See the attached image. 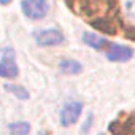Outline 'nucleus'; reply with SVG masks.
Returning <instances> with one entry per match:
<instances>
[{
    "label": "nucleus",
    "instance_id": "obj_1",
    "mask_svg": "<svg viewBox=\"0 0 135 135\" xmlns=\"http://www.w3.org/2000/svg\"><path fill=\"white\" fill-rule=\"evenodd\" d=\"M18 73H19V70L16 65L15 51L11 48H5L2 59H0V76L2 78H16Z\"/></svg>",
    "mask_w": 135,
    "mask_h": 135
},
{
    "label": "nucleus",
    "instance_id": "obj_2",
    "mask_svg": "<svg viewBox=\"0 0 135 135\" xmlns=\"http://www.w3.org/2000/svg\"><path fill=\"white\" fill-rule=\"evenodd\" d=\"M21 8L27 18L41 19L46 16L49 10V3L45 2V0H24V2H21Z\"/></svg>",
    "mask_w": 135,
    "mask_h": 135
},
{
    "label": "nucleus",
    "instance_id": "obj_3",
    "mask_svg": "<svg viewBox=\"0 0 135 135\" xmlns=\"http://www.w3.org/2000/svg\"><path fill=\"white\" fill-rule=\"evenodd\" d=\"M33 38L40 46H57L64 41V33L59 29H43L33 32Z\"/></svg>",
    "mask_w": 135,
    "mask_h": 135
},
{
    "label": "nucleus",
    "instance_id": "obj_4",
    "mask_svg": "<svg viewBox=\"0 0 135 135\" xmlns=\"http://www.w3.org/2000/svg\"><path fill=\"white\" fill-rule=\"evenodd\" d=\"M83 111V103L81 102H69L60 111V124L62 127H69L75 124Z\"/></svg>",
    "mask_w": 135,
    "mask_h": 135
},
{
    "label": "nucleus",
    "instance_id": "obj_5",
    "mask_svg": "<svg viewBox=\"0 0 135 135\" xmlns=\"http://www.w3.org/2000/svg\"><path fill=\"white\" fill-rule=\"evenodd\" d=\"M132 56L133 51L129 46H122V45H110L107 51V59L111 62H127L132 59Z\"/></svg>",
    "mask_w": 135,
    "mask_h": 135
},
{
    "label": "nucleus",
    "instance_id": "obj_6",
    "mask_svg": "<svg viewBox=\"0 0 135 135\" xmlns=\"http://www.w3.org/2000/svg\"><path fill=\"white\" fill-rule=\"evenodd\" d=\"M59 69L62 73L65 75H78L83 72V65L78 60H72V59H64L59 62Z\"/></svg>",
    "mask_w": 135,
    "mask_h": 135
},
{
    "label": "nucleus",
    "instance_id": "obj_7",
    "mask_svg": "<svg viewBox=\"0 0 135 135\" xmlns=\"http://www.w3.org/2000/svg\"><path fill=\"white\" fill-rule=\"evenodd\" d=\"M83 41H84L88 46H91V48H94V49H97V51L103 49V48L108 45V41H107L105 38H102V37H99L97 33H92V32H84V33H83Z\"/></svg>",
    "mask_w": 135,
    "mask_h": 135
},
{
    "label": "nucleus",
    "instance_id": "obj_8",
    "mask_svg": "<svg viewBox=\"0 0 135 135\" xmlns=\"http://www.w3.org/2000/svg\"><path fill=\"white\" fill-rule=\"evenodd\" d=\"M8 130L11 135H29L30 132V124L26 121H18V122H11L8 126Z\"/></svg>",
    "mask_w": 135,
    "mask_h": 135
},
{
    "label": "nucleus",
    "instance_id": "obj_9",
    "mask_svg": "<svg viewBox=\"0 0 135 135\" xmlns=\"http://www.w3.org/2000/svg\"><path fill=\"white\" fill-rule=\"evenodd\" d=\"M5 89H7L8 92L15 94L16 99H19V100H27V99H29V92H27L24 88H21V86H16V84H5Z\"/></svg>",
    "mask_w": 135,
    "mask_h": 135
},
{
    "label": "nucleus",
    "instance_id": "obj_10",
    "mask_svg": "<svg viewBox=\"0 0 135 135\" xmlns=\"http://www.w3.org/2000/svg\"><path fill=\"white\" fill-rule=\"evenodd\" d=\"M122 11H124V18L130 24H135V2H124Z\"/></svg>",
    "mask_w": 135,
    "mask_h": 135
},
{
    "label": "nucleus",
    "instance_id": "obj_11",
    "mask_svg": "<svg viewBox=\"0 0 135 135\" xmlns=\"http://www.w3.org/2000/svg\"><path fill=\"white\" fill-rule=\"evenodd\" d=\"M91 122H92V114H89L88 116V121H86V124H83V129H81V132H89V126H91Z\"/></svg>",
    "mask_w": 135,
    "mask_h": 135
},
{
    "label": "nucleus",
    "instance_id": "obj_12",
    "mask_svg": "<svg viewBox=\"0 0 135 135\" xmlns=\"http://www.w3.org/2000/svg\"><path fill=\"white\" fill-rule=\"evenodd\" d=\"M100 135H105V133H100Z\"/></svg>",
    "mask_w": 135,
    "mask_h": 135
}]
</instances>
